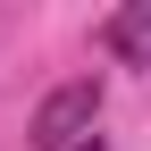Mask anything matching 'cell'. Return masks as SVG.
I'll return each mask as SVG.
<instances>
[{
    "label": "cell",
    "instance_id": "cell-2",
    "mask_svg": "<svg viewBox=\"0 0 151 151\" xmlns=\"http://www.w3.org/2000/svg\"><path fill=\"white\" fill-rule=\"evenodd\" d=\"M101 42L118 50L126 67H151V0H126V9L101 25Z\"/></svg>",
    "mask_w": 151,
    "mask_h": 151
},
{
    "label": "cell",
    "instance_id": "cell-3",
    "mask_svg": "<svg viewBox=\"0 0 151 151\" xmlns=\"http://www.w3.org/2000/svg\"><path fill=\"white\" fill-rule=\"evenodd\" d=\"M76 151H101V134H92V143H76Z\"/></svg>",
    "mask_w": 151,
    "mask_h": 151
},
{
    "label": "cell",
    "instance_id": "cell-1",
    "mask_svg": "<svg viewBox=\"0 0 151 151\" xmlns=\"http://www.w3.org/2000/svg\"><path fill=\"white\" fill-rule=\"evenodd\" d=\"M92 118H101V76H67L59 92H42V109H34V151H76L92 143Z\"/></svg>",
    "mask_w": 151,
    "mask_h": 151
}]
</instances>
